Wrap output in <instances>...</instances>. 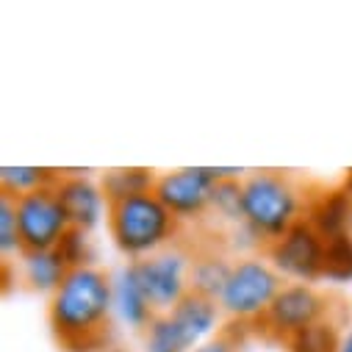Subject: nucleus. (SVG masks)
I'll list each match as a JSON object with an SVG mask.
<instances>
[{"label":"nucleus","mask_w":352,"mask_h":352,"mask_svg":"<svg viewBox=\"0 0 352 352\" xmlns=\"http://www.w3.org/2000/svg\"><path fill=\"white\" fill-rule=\"evenodd\" d=\"M0 247H3V258L20 250V225H17V206L14 197L3 195L0 203Z\"/></svg>","instance_id":"20"},{"label":"nucleus","mask_w":352,"mask_h":352,"mask_svg":"<svg viewBox=\"0 0 352 352\" xmlns=\"http://www.w3.org/2000/svg\"><path fill=\"white\" fill-rule=\"evenodd\" d=\"M305 222L322 236L336 239L349 233L352 228V192L349 189H330L311 200Z\"/></svg>","instance_id":"11"},{"label":"nucleus","mask_w":352,"mask_h":352,"mask_svg":"<svg viewBox=\"0 0 352 352\" xmlns=\"http://www.w3.org/2000/svg\"><path fill=\"white\" fill-rule=\"evenodd\" d=\"M270 255L275 267L286 275L300 280H316L322 278L324 267V239L305 219H300L283 239L270 244Z\"/></svg>","instance_id":"9"},{"label":"nucleus","mask_w":352,"mask_h":352,"mask_svg":"<svg viewBox=\"0 0 352 352\" xmlns=\"http://www.w3.org/2000/svg\"><path fill=\"white\" fill-rule=\"evenodd\" d=\"M61 175L56 169H42V166H3V195L9 197H23L28 192L56 186Z\"/></svg>","instance_id":"16"},{"label":"nucleus","mask_w":352,"mask_h":352,"mask_svg":"<svg viewBox=\"0 0 352 352\" xmlns=\"http://www.w3.org/2000/svg\"><path fill=\"white\" fill-rule=\"evenodd\" d=\"M111 280L98 267H78L47 305L53 338L64 352H103L111 341Z\"/></svg>","instance_id":"1"},{"label":"nucleus","mask_w":352,"mask_h":352,"mask_svg":"<svg viewBox=\"0 0 352 352\" xmlns=\"http://www.w3.org/2000/svg\"><path fill=\"white\" fill-rule=\"evenodd\" d=\"M341 338H338V327L330 319H322L311 327H305L302 333H297L286 349L289 352H341Z\"/></svg>","instance_id":"18"},{"label":"nucleus","mask_w":352,"mask_h":352,"mask_svg":"<svg viewBox=\"0 0 352 352\" xmlns=\"http://www.w3.org/2000/svg\"><path fill=\"white\" fill-rule=\"evenodd\" d=\"M280 294V278L258 258L239 261L219 292V305L236 319H258Z\"/></svg>","instance_id":"6"},{"label":"nucleus","mask_w":352,"mask_h":352,"mask_svg":"<svg viewBox=\"0 0 352 352\" xmlns=\"http://www.w3.org/2000/svg\"><path fill=\"white\" fill-rule=\"evenodd\" d=\"M341 352H352V333L344 338V344H341Z\"/></svg>","instance_id":"23"},{"label":"nucleus","mask_w":352,"mask_h":352,"mask_svg":"<svg viewBox=\"0 0 352 352\" xmlns=\"http://www.w3.org/2000/svg\"><path fill=\"white\" fill-rule=\"evenodd\" d=\"M155 181H158L155 175L150 169H142V166L111 169L103 178V195H106L109 203H117V200H125V197H133V195L153 192Z\"/></svg>","instance_id":"14"},{"label":"nucleus","mask_w":352,"mask_h":352,"mask_svg":"<svg viewBox=\"0 0 352 352\" xmlns=\"http://www.w3.org/2000/svg\"><path fill=\"white\" fill-rule=\"evenodd\" d=\"M327 308H330L327 297L319 294L316 289H311L305 283L283 286L280 294L272 300V305L258 319H252V324L258 327L261 336H267L270 341H278L286 346L297 333L322 322L327 316Z\"/></svg>","instance_id":"5"},{"label":"nucleus","mask_w":352,"mask_h":352,"mask_svg":"<svg viewBox=\"0 0 352 352\" xmlns=\"http://www.w3.org/2000/svg\"><path fill=\"white\" fill-rule=\"evenodd\" d=\"M103 352H125V349H120V346H109V349H103Z\"/></svg>","instance_id":"24"},{"label":"nucleus","mask_w":352,"mask_h":352,"mask_svg":"<svg viewBox=\"0 0 352 352\" xmlns=\"http://www.w3.org/2000/svg\"><path fill=\"white\" fill-rule=\"evenodd\" d=\"M189 346V336L169 314H158L147 324V352H186Z\"/></svg>","instance_id":"17"},{"label":"nucleus","mask_w":352,"mask_h":352,"mask_svg":"<svg viewBox=\"0 0 352 352\" xmlns=\"http://www.w3.org/2000/svg\"><path fill=\"white\" fill-rule=\"evenodd\" d=\"M197 352H233V344H230V330H222L219 338L208 341L206 346H200Z\"/></svg>","instance_id":"22"},{"label":"nucleus","mask_w":352,"mask_h":352,"mask_svg":"<svg viewBox=\"0 0 352 352\" xmlns=\"http://www.w3.org/2000/svg\"><path fill=\"white\" fill-rule=\"evenodd\" d=\"M214 186L217 181L208 175L206 166H186L161 175L153 192L175 219H195L211 208Z\"/></svg>","instance_id":"8"},{"label":"nucleus","mask_w":352,"mask_h":352,"mask_svg":"<svg viewBox=\"0 0 352 352\" xmlns=\"http://www.w3.org/2000/svg\"><path fill=\"white\" fill-rule=\"evenodd\" d=\"M322 278L327 280H352V233L324 239V267Z\"/></svg>","instance_id":"19"},{"label":"nucleus","mask_w":352,"mask_h":352,"mask_svg":"<svg viewBox=\"0 0 352 352\" xmlns=\"http://www.w3.org/2000/svg\"><path fill=\"white\" fill-rule=\"evenodd\" d=\"M241 214L258 239L275 244L300 222L297 189L278 172H255L241 184Z\"/></svg>","instance_id":"2"},{"label":"nucleus","mask_w":352,"mask_h":352,"mask_svg":"<svg viewBox=\"0 0 352 352\" xmlns=\"http://www.w3.org/2000/svg\"><path fill=\"white\" fill-rule=\"evenodd\" d=\"M131 270L150 302L153 311H166L181 302L186 289V255L181 250H166L158 255H147L142 261H133Z\"/></svg>","instance_id":"7"},{"label":"nucleus","mask_w":352,"mask_h":352,"mask_svg":"<svg viewBox=\"0 0 352 352\" xmlns=\"http://www.w3.org/2000/svg\"><path fill=\"white\" fill-rule=\"evenodd\" d=\"M58 200L72 222V228L78 230H92L100 219V208H103V197L100 192L86 181V178H75V175H61V181L56 184Z\"/></svg>","instance_id":"10"},{"label":"nucleus","mask_w":352,"mask_h":352,"mask_svg":"<svg viewBox=\"0 0 352 352\" xmlns=\"http://www.w3.org/2000/svg\"><path fill=\"white\" fill-rule=\"evenodd\" d=\"M67 275H69V267H67V261L61 258L58 250L25 255V278L39 292H50V289L56 292Z\"/></svg>","instance_id":"15"},{"label":"nucleus","mask_w":352,"mask_h":352,"mask_svg":"<svg viewBox=\"0 0 352 352\" xmlns=\"http://www.w3.org/2000/svg\"><path fill=\"white\" fill-rule=\"evenodd\" d=\"M114 297H117V305H120L122 316L131 324H136V327H144V324H150L158 316L150 308V302H147V297H144V292H142V286H139V280H136V275H133L131 267L120 275V283L114 289Z\"/></svg>","instance_id":"13"},{"label":"nucleus","mask_w":352,"mask_h":352,"mask_svg":"<svg viewBox=\"0 0 352 352\" xmlns=\"http://www.w3.org/2000/svg\"><path fill=\"white\" fill-rule=\"evenodd\" d=\"M56 250L61 252V258L67 261V267H69V270L89 267V261H86V230L69 228V233L61 239V244H58Z\"/></svg>","instance_id":"21"},{"label":"nucleus","mask_w":352,"mask_h":352,"mask_svg":"<svg viewBox=\"0 0 352 352\" xmlns=\"http://www.w3.org/2000/svg\"><path fill=\"white\" fill-rule=\"evenodd\" d=\"M109 233L122 252L147 255L178 233V219L166 211L155 192H144L109 203Z\"/></svg>","instance_id":"3"},{"label":"nucleus","mask_w":352,"mask_h":352,"mask_svg":"<svg viewBox=\"0 0 352 352\" xmlns=\"http://www.w3.org/2000/svg\"><path fill=\"white\" fill-rule=\"evenodd\" d=\"M169 316L181 324V330L189 336V341H200L214 324H217V302L214 297L203 294V292H195L189 289L181 302L169 311Z\"/></svg>","instance_id":"12"},{"label":"nucleus","mask_w":352,"mask_h":352,"mask_svg":"<svg viewBox=\"0 0 352 352\" xmlns=\"http://www.w3.org/2000/svg\"><path fill=\"white\" fill-rule=\"evenodd\" d=\"M14 206H17L20 252L23 255L56 250L72 228V222L58 200L56 186H45V189L28 192L23 197H14Z\"/></svg>","instance_id":"4"}]
</instances>
